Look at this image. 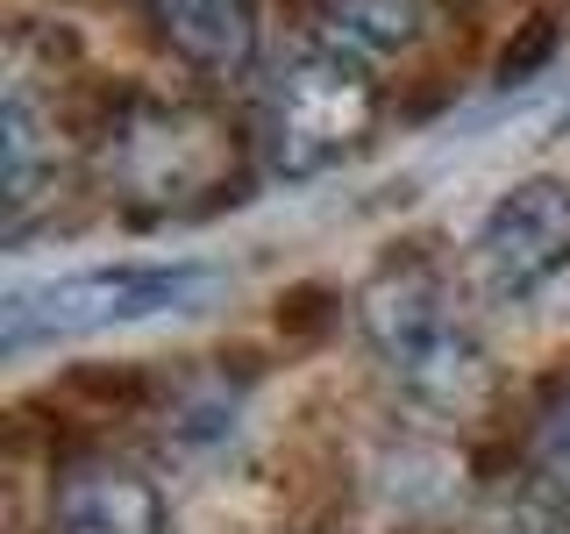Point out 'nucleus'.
<instances>
[{
    "instance_id": "1",
    "label": "nucleus",
    "mask_w": 570,
    "mask_h": 534,
    "mask_svg": "<svg viewBox=\"0 0 570 534\" xmlns=\"http://www.w3.org/2000/svg\"><path fill=\"white\" fill-rule=\"evenodd\" d=\"M356 320H364V343L385 364V378L414 406H428L442 421L485 414L492 356L435 264H385L356 299Z\"/></svg>"
},
{
    "instance_id": "2",
    "label": "nucleus",
    "mask_w": 570,
    "mask_h": 534,
    "mask_svg": "<svg viewBox=\"0 0 570 534\" xmlns=\"http://www.w3.org/2000/svg\"><path fill=\"white\" fill-rule=\"evenodd\" d=\"M379 129V79L328 36H307L272 65L257 93V150L272 178H321Z\"/></svg>"
},
{
    "instance_id": "3",
    "label": "nucleus",
    "mask_w": 570,
    "mask_h": 534,
    "mask_svg": "<svg viewBox=\"0 0 570 534\" xmlns=\"http://www.w3.org/2000/svg\"><path fill=\"white\" fill-rule=\"evenodd\" d=\"M222 285L214 264H94V271H65L43 285L8 293L0 314V343L14 356L43 349V343H71V335H100V328H129V320H157V314H186Z\"/></svg>"
},
{
    "instance_id": "4",
    "label": "nucleus",
    "mask_w": 570,
    "mask_h": 534,
    "mask_svg": "<svg viewBox=\"0 0 570 534\" xmlns=\"http://www.w3.org/2000/svg\"><path fill=\"white\" fill-rule=\"evenodd\" d=\"M107 186L142 214H178L193 200H222L236 186V142L214 115L178 100H136L107 129Z\"/></svg>"
},
{
    "instance_id": "5",
    "label": "nucleus",
    "mask_w": 570,
    "mask_h": 534,
    "mask_svg": "<svg viewBox=\"0 0 570 534\" xmlns=\"http://www.w3.org/2000/svg\"><path fill=\"white\" fill-rule=\"evenodd\" d=\"M570 264V178H521L485 207L471 271L492 299H534Z\"/></svg>"
},
{
    "instance_id": "6",
    "label": "nucleus",
    "mask_w": 570,
    "mask_h": 534,
    "mask_svg": "<svg viewBox=\"0 0 570 534\" xmlns=\"http://www.w3.org/2000/svg\"><path fill=\"white\" fill-rule=\"evenodd\" d=\"M43 534H171V513H165V492L142 471L94 456V463H71L50 485Z\"/></svg>"
},
{
    "instance_id": "7",
    "label": "nucleus",
    "mask_w": 570,
    "mask_h": 534,
    "mask_svg": "<svg viewBox=\"0 0 570 534\" xmlns=\"http://www.w3.org/2000/svg\"><path fill=\"white\" fill-rule=\"evenodd\" d=\"M171 58L207 79H243L257 65V0H142Z\"/></svg>"
},
{
    "instance_id": "8",
    "label": "nucleus",
    "mask_w": 570,
    "mask_h": 534,
    "mask_svg": "<svg viewBox=\"0 0 570 534\" xmlns=\"http://www.w3.org/2000/svg\"><path fill=\"white\" fill-rule=\"evenodd\" d=\"M0 136H8V214H22L58 186L65 171V136H58V107L36 93L29 71L8 79V107H0Z\"/></svg>"
},
{
    "instance_id": "9",
    "label": "nucleus",
    "mask_w": 570,
    "mask_h": 534,
    "mask_svg": "<svg viewBox=\"0 0 570 534\" xmlns=\"http://www.w3.org/2000/svg\"><path fill=\"white\" fill-rule=\"evenodd\" d=\"M328 43L356 50V58H392L406 50L428 22V0H314Z\"/></svg>"
},
{
    "instance_id": "10",
    "label": "nucleus",
    "mask_w": 570,
    "mask_h": 534,
    "mask_svg": "<svg viewBox=\"0 0 570 534\" xmlns=\"http://www.w3.org/2000/svg\"><path fill=\"white\" fill-rule=\"evenodd\" d=\"M528 477H534V492H542L549 506H570V392H557V399L542 406V421H534Z\"/></svg>"
},
{
    "instance_id": "11",
    "label": "nucleus",
    "mask_w": 570,
    "mask_h": 534,
    "mask_svg": "<svg viewBox=\"0 0 570 534\" xmlns=\"http://www.w3.org/2000/svg\"><path fill=\"white\" fill-rule=\"evenodd\" d=\"M563 129H570V115H563Z\"/></svg>"
}]
</instances>
